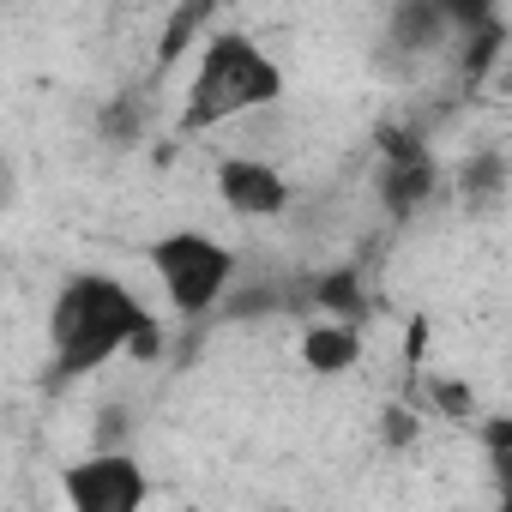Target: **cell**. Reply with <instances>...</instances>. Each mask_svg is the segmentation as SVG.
<instances>
[{
  "label": "cell",
  "mask_w": 512,
  "mask_h": 512,
  "mask_svg": "<svg viewBox=\"0 0 512 512\" xmlns=\"http://www.w3.org/2000/svg\"><path fill=\"white\" fill-rule=\"evenodd\" d=\"M446 37H458L446 0H398V13H392V49H404V55H434Z\"/></svg>",
  "instance_id": "cell-7"
},
{
  "label": "cell",
  "mask_w": 512,
  "mask_h": 512,
  "mask_svg": "<svg viewBox=\"0 0 512 512\" xmlns=\"http://www.w3.org/2000/svg\"><path fill=\"white\" fill-rule=\"evenodd\" d=\"M199 7H235V0H199Z\"/></svg>",
  "instance_id": "cell-9"
},
{
  "label": "cell",
  "mask_w": 512,
  "mask_h": 512,
  "mask_svg": "<svg viewBox=\"0 0 512 512\" xmlns=\"http://www.w3.org/2000/svg\"><path fill=\"white\" fill-rule=\"evenodd\" d=\"M296 356H302V368L320 374V380L356 374V368H362V320H344V314L308 320L302 338H296Z\"/></svg>",
  "instance_id": "cell-6"
},
{
  "label": "cell",
  "mask_w": 512,
  "mask_h": 512,
  "mask_svg": "<svg viewBox=\"0 0 512 512\" xmlns=\"http://www.w3.org/2000/svg\"><path fill=\"white\" fill-rule=\"evenodd\" d=\"M163 320L115 272H73L49 302V374L61 386L91 380L109 362H157Z\"/></svg>",
  "instance_id": "cell-1"
},
{
  "label": "cell",
  "mask_w": 512,
  "mask_h": 512,
  "mask_svg": "<svg viewBox=\"0 0 512 512\" xmlns=\"http://www.w3.org/2000/svg\"><path fill=\"white\" fill-rule=\"evenodd\" d=\"M145 272L163 290V302H169L175 320H205V314L223 308L241 260H235V247L223 235L187 223V229H163V235L145 241Z\"/></svg>",
  "instance_id": "cell-3"
},
{
  "label": "cell",
  "mask_w": 512,
  "mask_h": 512,
  "mask_svg": "<svg viewBox=\"0 0 512 512\" xmlns=\"http://www.w3.org/2000/svg\"><path fill=\"white\" fill-rule=\"evenodd\" d=\"M211 187H217V205H223L229 217H247V223H272V217H284L290 199H296L290 175H284L272 157H253V151L217 157Z\"/></svg>",
  "instance_id": "cell-5"
},
{
  "label": "cell",
  "mask_w": 512,
  "mask_h": 512,
  "mask_svg": "<svg viewBox=\"0 0 512 512\" xmlns=\"http://www.w3.org/2000/svg\"><path fill=\"white\" fill-rule=\"evenodd\" d=\"M290 91L284 79V61L247 31H211L187 67V91H181V115L175 127L193 139V133H217L229 121H247V115H266L278 109Z\"/></svg>",
  "instance_id": "cell-2"
},
{
  "label": "cell",
  "mask_w": 512,
  "mask_h": 512,
  "mask_svg": "<svg viewBox=\"0 0 512 512\" xmlns=\"http://www.w3.org/2000/svg\"><path fill=\"white\" fill-rule=\"evenodd\" d=\"M61 500L73 512H139L151 500V470L133 452H85L61 464Z\"/></svg>",
  "instance_id": "cell-4"
},
{
  "label": "cell",
  "mask_w": 512,
  "mask_h": 512,
  "mask_svg": "<svg viewBox=\"0 0 512 512\" xmlns=\"http://www.w3.org/2000/svg\"><path fill=\"white\" fill-rule=\"evenodd\" d=\"M482 440H488V458H494V494H500V506H512V416L488 422Z\"/></svg>",
  "instance_id": "cell-8"
}]
</instances>
